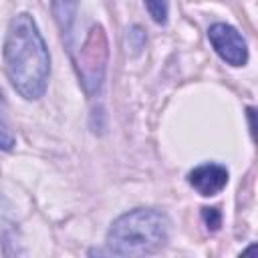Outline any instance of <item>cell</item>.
<instances>
[{"label":"cell","instance_id":"3","mask_svg":"<svg viewBox=\"0 0 258 258\" xmlns=\"http://www.w3.org/2000/svg\"><path fill=\"white\" fill-rule=\"evenodd\" d=\"M105 60H107V40L103 34L101 26H93L91 34L85 42L83 56L79 62V73L85 85V91L91 95L95 89H99L103 71H105Z\"/></svg>","mask_w":258,"mask_h":258},{"label":"cell","instance_id":"9","mask_svg":"<svg viewBox=\"0 0 258 258\" xmlns=\"http://www.w3.org/2000/svg\"><path fill=\"white\" fill-rule=\"evenodd\" d=\"M202 220L210 232H216L222 226V214L218 208H202Z\"/></svg>","mask_w":258,"mask_h":258},{"label":"cell","instance_id":"2","mask_svg":"<svg viewBox=\"0 0 258 258\" xmlns=\"http://www.w3.org/2000/svg\"><path fill=\"white\" fill-rule=\"evenodd\" d=\"M169 238V220L159 210L137 208L119 216L109 232L107 246L119 256H145L159 252Z\"/></svg>","mask_w":258,"mask_h":258},{"label":"cell","instance_id":"1","mask_svg":"<svg viewBox=\"0 0 258 258\" xmlns=\"http://www.w3.org/2000/svg\"><path fill=\"white\" fill-rule=\"evenodd\" d=\"M4 62L12 87L28 101L40 99L48 85L50 56L46 42L28 12L10 20L4 40Z\"/></svg>","mask_w":258,"mask_h":258},{"label":"cell","instance_id":"6","mask_svg":"<svg viewBox=\"0 0 258 258\" xmlns=\"http://www.w3.org/2000/svg\"><path fill=\"white\" fill-rule=\"evenodd\" d=\"M77 6H79V0H50L52 16L62 34H67L71 30L75 14H77Z\"/></svg>","mask_w":258,"mask_h":258},{"label":"cell","instance_id":"7","mask_svg":"<svg viewBox=\"0 0 258 258\" xmlns=\"http://www.w3.org/2000/svg\"><path fill=\"white\" fill-rule=\"evenodd\" d=\"M12 147H14V133H12L10 123H8L4 95H2V91H0V149L10 151Z\"/></svg>","mask_w":258,"mask_h":258},{"label":"cell","instance_id":"8","mask_svg":"<svg viewBox=\"0 0 258 258\" xmlns=\"http://www.w3.org/2000/svg\"><path fill=\"white\" fill-rule=\"evenodd\" d=\"M145 6H147L149 16L157 24H165L167 22V0H145Z\"/></svg>","mask_w":258,"mask_h":258},{"label":"cell","instance_id":"4","mask_svg":"<svg viewBox=\"0 0 258 258\" xmlns=\"http://www.w3.org/2000/svg\"><path fill=\"white\" fill-rule=\"evenodd\" d=\"M208 38L214 50L232 67H242L248 60V46L242 34L224 22H216L208 28Z\"/></svg>","mask_w":258,"mask_h":258},{"label":"cell","instance_id":"5","mask_svg":"<svg viewBox=\"0 0 258 258\" xmlns=\"http://www.w3.org/2000/svg\"><path fill=\"white\" fill-rule=\"evenodd\" d=\"M187 181L200 196H216L228 183V169L220 163H202L187 173Z\"/></svg>","mask_w":258,"mask_h":258}]
</instances>
